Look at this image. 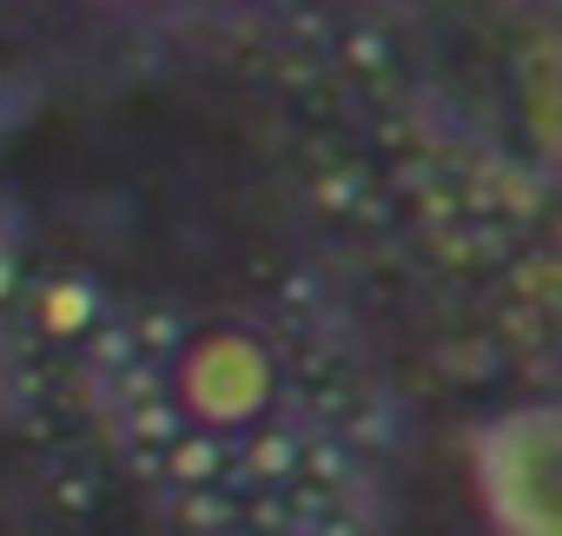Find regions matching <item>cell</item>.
I'll list each match as a JSON object with an SVG mask.
<instances>
[{
	"mask_svg": "<svg viewBox=\"0 0 562 536\" xmlns=\"http://www.w3.org/2000/svg\"><path fill=\"white\" fill-rule=\"evenodd\" d=\"M555 457H562L555 404H516L470 437V483L490 536H562Z\"/></svg>",
	"mask_w": 562,
	"mask_h": 536,
	"instance_id": "6da1fadb",
	"label": "cell"
},
{
	"mask_svg": "<svg viewBox=\"0 0 562 536\" xmlns=\"http://www.w3.org/2000/svg\"><path fill=\"white\" fill-rule=\"evenodd\" d=\"M172 398H179V411H186L192 424H205V431H245V424H258V417L271 411V398H278V365H271V351H265L251 332L218 325V332H199V338L179 351V365H172Z\"/></svg>",
	"mask_w": 562,
	"mask_h": 536,
	"instance_id": "7a4b0ae2",
	"label": "cell"
},
{
	"mask_svg": "<svg viewBox=\"0 0 562 536\" xmlns=\"http://www.w3.org/2000/svg\"><path fill=\"white\" fill-rule=\"evenodd\" d=\"M47 319H54V332H60V338H67V332H80V319H87V299H80V292H67V286H60V292H54V299H47Z\"/></svg>",
	"mask_w": 562,
	"mask_h": 536,
	"instance_id": "3957f363",
	"label": "cell"
}]
</instances>
